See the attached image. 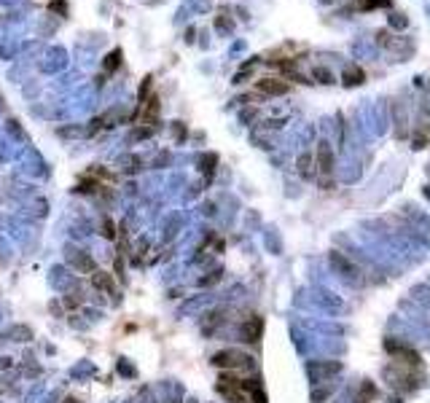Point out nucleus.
Returning a JSON list of instances; mask_svg holds the SVG:
<instances>
[{
	"instance_id": "f257e3e1",
	"label": "nucleus",
	"mask_w": 430,
	"mask_h": 403,
	"mask_svg": "<svg viewBox=\"0 0 430 403\" xmlns=\"http://www.w3.org/2000/svg\"><path fill=\"white\" fill-rule=\"evenodd\" d=\"M253 358L250 355H242V352H234V350H226V352H218L215 355V365H223V369H245V365H253L250 363Z\"/></svg>"
},
{
	"instance_id": "f03ea898",
	"label": "nucleus",
	"mask_w": 430,
	"mask_h": 403,
	"mask_svg": "<svg viewBox=\"0 0 430 403\" xmlns=\"http://www.w3.org/2000/svg\"><path fill=\"white\" fill-rule=\"evenodd\" d=\"M258 89L264 94H285L288 91V84H285V81H277V78H264V81H258Z\"/></svg>"
},
{
	"instance_id": "7ed1b4c3",
	"label": "nucleus",
	"mask_w": 430,
	"mask_h": 403,
	"mask_svg": "<svg viewBox=\"0 0 430 403\" xmlns=\"http://www.w3.org/2000/svg\"><path fill=\"white\" fill-rule=\"evenodd\" d=\"M245 339L247 341H258L261 339V331H264V320H261V317H253V320H250V323H245Z\"/></svg>"
},
{
	"instance_id": "20e7f679",
	"label": "nucleus",
	"mask_w": 430,
	"mask_h": 403,
	"mask_svg": "<svg viewBox=\"0 0 430 403\" xmlns=\"http://www.w3.org/2000/svg\"><path fill=\"white\" fill-rule=\"evenodd\" d=\"M344 84H347V86L363 84V70L361 67H347V73H344Z\"/></svg>"
},
{
	"instance_id": "39448f33",
	"label": "nucleus",
	"mask_w": 430,
	"mask_h": 403,
	"mask_svg": "<svg viewBox=\"0 0 430 403\" xmlns=\"http://www.w3.org/2000/svg\"><path fill=\"white\" fill-rule=\"evenodd\" d=\"M390 6V0H357V8L361 11H371V8H385Z\"/></svg>"
},
{
	"instance_id": "423d86ee",
	"label": "nucleus",
	"mask_w": 430,
	"mask_h": 403,
	"mask_svg": "<svg viewBox=\"0 0 430 403\" xmlns=\"http://www.w3.org/2000/svg\"><path fill=\"white\" fill-rule=\"evenodd\" d=\"M315 78H320V84H331V70H326V67H315Z\"/></svg>"
},
{
	"instance_id": "0eeeda50",
	"label": "nucleus",
	"mask_w": 430,
	"mask_h": 403,
	"mask_svg": "<svg viewBox=\"0 0 430 403\" xmlns=\"http://www.w3.org/2000/svg\"><path fill=\"white\" fill-rule=\"evenodd\" d=\"M301 175H312V159L301 156Z\"/></svg>"
}]
</instances>
